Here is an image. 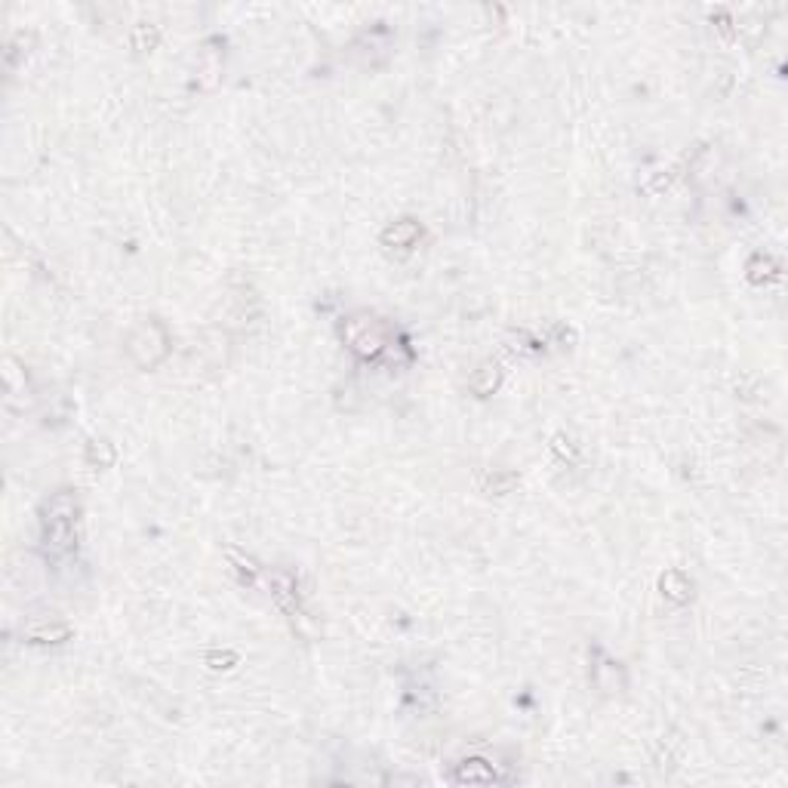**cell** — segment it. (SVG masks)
<instances>
[{
	"label": "cell",
	"mask_w": 788,
	"mask_h": 788,
	"mask_svg": "<svg viewBox=\"0 0 788 788\" xmlns=\"http://www.w3.org/2000/svg\"><path fill=\"white\" fill-rule=\"evenodd\" d=\"M662 588H665V595L675 598V600L690 598V582L680 576V573H668V576L662 579Z\"/></svg>",
	"instance_id": "5b68a950"
},
{
	"label": "cell",
	"mask_w": 788,
	"mask_h": 788,
	"mask_svg": "<svg viewBox=\"0 0 788 788\" xmlns=\"http://www.w3.org/2000/svg\"><path fill=\"white\" fill-rule=\"evenodd\" d=\"M130 354L135 357V364H139V367L158 364L160 357L167 354V336H163V329L158 324L142 327L139 333L130 339Z\"/></svg>",
	"instance_id": "7a4b0ae2"
},
{
	"label": "cell",
	"mask_w": 788,
	"mask_h": 788,
	"mask_svg": "<svg viewBox=\"0 0 788 788\" xmlns=\"http://www.w3.org/2000/svg\"><path fill=\"white\" fill-rule=\"evenodd\" d=\"M28 638L37 640V644L62 640V638H68V625H56V628H50V625H44V628H28Z\"/></svg>",
	"instance_id": "8992f818"
},
{
	"label": "cell",
	"mask_w": 788,
	"mask_h": 788,
	"mask_svg": "<svg viewBox=\"0 0 788 788\" xmlns=\"http://www.w3.org/2000/svg\"><path fill=\"white\" fill-rule=\"evenodd\" d=\"M99 456L105 459V465L114 459V453H111L108 444H105V441H93V444H90V462H99Z\"/></svg>",
	"instance_id": "ba28073f"
},
{
	"label": "cell",
	"mask_w": 788,
	"mask_h": 788,
	"mask_svg": "<svg viewBox=\"0 0 788 788\" xmlns=\"http://www.w3.org/2000/svg\"><path fill=\"white\" fill-rule=\"evenodd\" d=\"M419 235H422V231H419L416 222H397L394 228L385 231V243H394V247H413Z\"/></svg>",
	"instance_id": "277c9868"
},
{
	"label": "cell",
	"mask_w": 788,
	"mask_h": 788,
	"mask_svg": "<svg viewBox=\"0 0 788 788\" xmlns=\"http://www.w3.org/2000/svg\"><path fill=\"white\" fill-rule=\"evenodd\" d=\"M496 382H499V373H496V367H483V373H478L471 379V388L478 394H490L493 388H496Z\"/></svg>",
	"instance_id": "52a82bcc"
},
{
	"label": "cell",
	"mask_w": 788,
	"mask_h": 788,
	"mask_svg": "<svg viewBox=\"0 0 788 788\" xmlns=\"http://www.w3.org/2000/svg\"><path fill=\"white\" fill-rule=\"evenodd\" d=\"M74 514H77V502L65 493H59L50 505H46L44 536H46V546L50 548H56V551L71 548V542H74Z\"/></svg>",
	"instance_id": "6da1fadb"
},
{
	"label": "cell",
	"mask_w": 788,
	"mask_h": 788,
	"mask_svg": "<svg viewBox=\"0 0 788 788\" xmlns=\"http://www.w3.org/2000/svg\"><path fill=\"white\" fill-rule=\"evenodd\" d=\"M348 342H352L354 352L361 354H376L382 348V336L379 333H369V324H357L348 329Z\"/></svg>",
	"instance_id": "3957f363"
}]
</instances>
